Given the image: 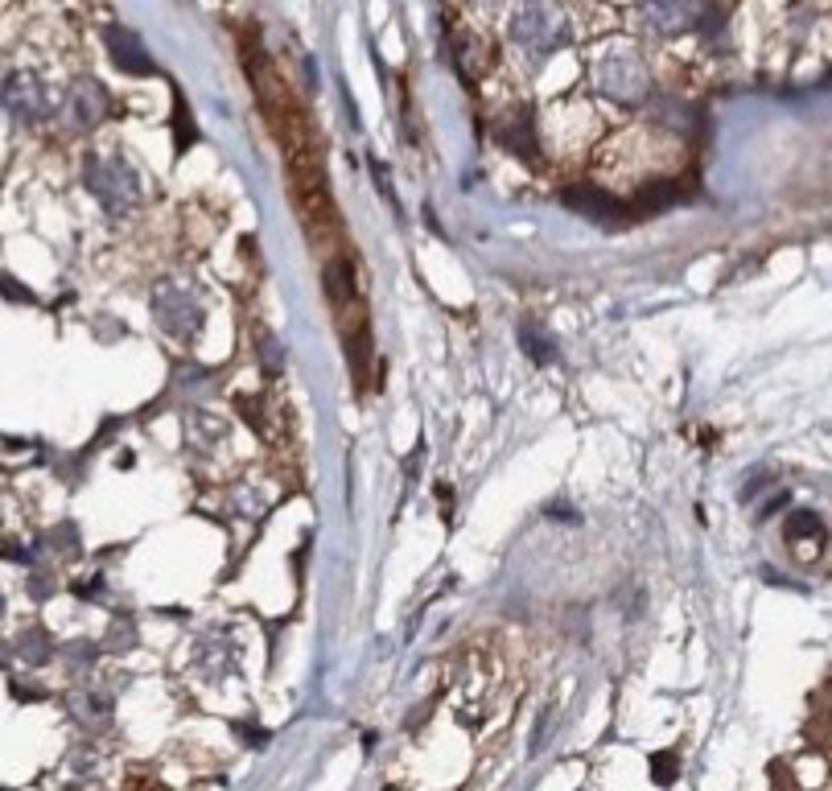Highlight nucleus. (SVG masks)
Returning a JSON list of instances; mask_svg holds the SVG:
<instances>
[{
	"instance_id": "20e7f679",
	"label": "nucleus",
	"mask_w": 832,
	"mask_h": 791,
	"mask_svg": "<svg viewBox=\"0 0 832 791\" xmlns=\"http://www.w3.org/2000/svg\"><path fill=\"white\" fill-rule=\"evenodd\" d=\"M523 347H528V354H537V359H552V347H544V339H532V330H523Z\"/></svg>"
},
{
	"instance_id": "f257e3e1",
	"label": "nucleus",
	"mask_w": 832,
	"mask_h": 791,
	"mask_svg": "<svg viewBox=\"0 0 832 791\" xmlns=\"http://www.w3.org/2000/svg\"><path fill=\"white\" fill-rule=\"evenodd\" d=\"M42 87L33 83V74H13L9 83H4V103L13 108V112H21V116H33L38 108H42Z\"/></svg>"
},
{
	"instance_id": "f03ea898",
	"label": "nucleus",
	"mask_w": 832,
	"mask_h": 791,
	"mask_svg": "<svg viewBox=\"0 0 832 791\" xmlns=\"http://www.w3.org/2000/svg\"><path fill=\"white\" fill-rule=\"evenodd\" d=\"M108 50H112L120 71H132V74L149 71V58H144L141 42H137L132 33H124V29H112V33H108Z\"/></svg>"
},
{
	"instance_id": "7ed1b4c3",
	"label": "nucleus",
	"mask_w": 832,
	"mask_h": 791,
	"mask_svg": "<svg viewBox=\"0 0 832 791\" xmlns=\"http://www.w3.org/2000/svg\"><path fill=\"white\" fill-rule=\"evenodd\" d=\"M83 87H87V96L103 99V91H99L96 83H87V79H83ZM99 112H103V108H99V103H74V116H79V120H83V124H96V120H99Z\"/></svg>"
}]
</instances>
